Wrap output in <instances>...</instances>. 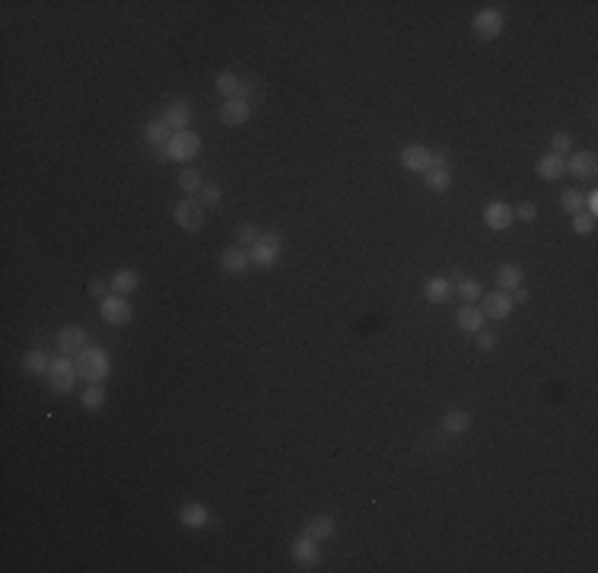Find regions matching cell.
I'll list each match as a JSON object with an SVG mask.
<instances>
[{
  "mask_svg": "<svg viewBox=\"0 0 598 573\" xmlns=\"http://www.w3.org/2000/svg\"><path fill=\"white\" fill-rule=\"evenodd\" d=\"M563 166H567V172L573 175V179H592L598 169V160L592 150H579V153H573L570 160H563Z\"/></svg>",
  "mask_w": 598,
  "mask_h": 573,
  "instance_id": "4fadbf2b",
  "label": "cell"
},
{
  "mask_svg": "<svg viewBox=\"0 0 598 573\" xmlns=\"http://www.w3.org/2000/svg\"><path fill=\"white\" fill-rule=\"evenodd\" d=\"M236 239H239L242 249H251V245H255V239H258V229L251 227V223H242V227L236 229Z\"/></svg>",
  "mask_w": 598,
  "mask_h": 573,
  "instance_id": "e575fe53",
  "label": "cell"
},
{
  "mask_svg": "<svg viewBox=\"0 0 598 573\" xmlns=\"http://www.w3.org/2000/svg\"><path fill=\"white\" fill-rule=\"evenodd\" d=\"M248 118H251L248 99H223V105H220V121H223V125L239 128V125H246Z\"/></svg>",
  "mask_w": 598,
  "mask_h": 573,
  "instance_id": "8fae6325",
  "label": "cell"
},
{
  "mask_svg": "<svg viewBox=\"0 0 598 573\" xmlns=\"http://www.w3.org/2000/svg\"><path fill=\"white\" fill-rule=\"evenodd\" d=\"M144 138H147V143H153V147H162V143H169V138H172V128L166 125V118H153L144 125Z\"/></svg>",
  "mask_w": 598,
  "mask_h": 573,
  "instance_id": "d4e9b609",
  "label": "cell"
},
{
  "mask_svg": "<svg viewBox=\"0 0 598 573\" xmlns=\"http://www.w3.org/2000/svg\"><path fill=\"white\" fill-rule=\"evenodd\" d=\"M48 366H51V357L45 351H29L23 357V370L29 376H48Z\"/></svg>",
  "mask_w": 598,
  "mask_h": 573,
  "instance_id": "484cf974",
  "label": "cell"
},
{
  "mask_svg": "<svg viewBox=\"0 0 598 573\" xmlns=\"http://www.w3.org/2000/svg\"><path fill=\"white\" fill-rule=\"evenodd\" d=\"M99 312L108 325H127L134 319L131 303H127V296H121V293H108L105 299H99Z\"/></svg>",
  "mask_w": 598,
  "mask_h": 573,
  "instance_id": "277c9868",
  "label": "cell"
},
{
  "mask_svg": "<svg viewBox=\"0 0 598 573\" xmlns=\"http://www.w3.org/2000/svg\"><path fill=\"white\" fill-rule=\"evenodd\" d=\"M509 299H513V306L515 303H528V290H525V286H515V290H509Z\"/></svg>",
  "mask_w": 598,
  "mask_h": 573,
  "instance_id": "60d3db41",
  "label": "cell"
},
{
  "mask_svg": "<svg viewBox=\"0 0 598 573\" xmlns=\"http://www.w3.org/2000/svg\"><path fill=\"white\" fill-rule=\"evenodd\" d=\"M303 535L315 538V542H328V538L335 535V520H331V516H315L312 522H305Z\"/></svg>",
  "mask_w": 598,
  "mask_h": 573,
  "instance_id": "cb8c5ba5",
  "label": "cell"
},
{
  "mask_svg": "<svg viewBox=\"0 0 598 573\" xmlns=\"http://www.w3.org/2000/svg\"><path fill=\"white\" fill-rule=\"evenodd\" d=\"M166 125L172 128V134H179V131H188V125H192V108H188V102L185 99H175V102H169L166 105Z\"/></svg>",
  "mask_w": 598,
  "mask_h": 573,
  "instance_id": "2e32d148",
  "label": "cell"
},
{
  "mask_svg": "<svg viewBox=\"0 0 598 573\" xmlns=\"http://www.w3.org/2000/svg\"><path fill=\"white\" fill-rule=\"evenodd\" d=\"M108 286H112V284H102L99 277H96V281H90V293H93L96 299H105V296H108Z\"/></svg>",
  "mask_w": 598,
  "mask_h": 573,
  "instance_id": "ab89813d",
  "label": "cell"
},
{
  "mask_svg": "<svg viewBox=\"0 0 598 573\" xmlns=\"http://www.w3.org/2000/svg\"><path fill=\"white\" fill-rule=\"evenodd\" d=\"M513 220H515L513 207H509L506 201H491L484 207V223L493 229V233H503V229H509V227H513Z\"/></svg>",
  "mask_w": 598,
  "mask_h": 573,
  "instance_id": "7c38bea8",
  "label": "cell"
},
{
  "mask_svg": "<svg viewBox=\"0 0 598 573\" xmlns=\"http://www.w3.org/2000/svg\"><path fill=\"white\" fill-rule=\"evenodd\" d=\"M175 223H179L185 233H198L204 227V204L198 197H182L175 204Z\"/></svg>",
  "mask_w": 598,
  "mask_h": 573,
  "instance_id": "5b68a950",
  "label": "cell"
},
{
  "mask_svg": "<svg viewBox=\"0 0 598 573\" xmlns=\"http://www.w3.org/2000/svg\"><path fill=\"white\" fill-rule=\"evenodd\" d=\"M140 286V274L134 268H118L112 277V290L121 293V296H127V293H134Z\"/></svg>",
  "mask_w": 598,
  "mask_h": 573,
  "instance_id": "603a6c76",
  "label": "cell"
},
{
  "mask_svg": "<svg viewBox=\"0 0 598 573\" xmlns=\"http://www.w3.org/2000/svg\"><path fill=\"white\" fill-rule=\"evenodd\" d=\"M179 188L185 191L188 197H198L201 195V188H204V179H201V172L198 169H192V166H185L179 172Z\"/></svg>",
  "mask_w": 598,
  "mask_h": 573,
  "instance_id": "4316f807",
  "label": "cell"
},
{
  "mask_svg": "<svg viewBox=\"0 0 598 573\" xmlns=\"http://www.w3.org/2000/svg\"><path fill=\"white\" fill-rule=\"evenodd\" d=\"M493 347H497V334H491V331L481 329L478 331V351H493Z\"/></svg>",
  "mask_w": 598,
  "mask_h": 573,
  "instance_id": "74e56055",
  "label": "cell"
},
{
  "mask_svg": "<svg viewBox=\"0 0 598 573\" xmlns=\"http://www.w3.org/2000/svg\"><path fill=\"white\" fill-rule=\"evenodd\" d=\"M401 166H404L407 172H426V169L433 166L430 150L420 147V143H411V147H404V150H401Z\"/></svg>",
  "mask_w": 598,
  "mask_h": 573,
  "instance_id": "9a60e30c",
  "label": "cell"
},
{
  "mask_svg": "<svg viewBox=\"0 0 598 573\" xmlns=\"http://www.w3.org/2000/svg\"><path fill=\"white\" fill-rule=\"evenodd\" d=\"M513 217H519V220H525V223H532L535 217H538V207H535L532 201H522L519 207H513Z\"/></svg>",
  "mask_w": 598,
  "mask_h": 573,
  "instance_id": "d590c367",
  "label": "cell"
},
{
  "mask_svg": "<svg viewBox=\"0 0 598 573\" xmlns=\"http://www.w3.org/2000/svg\"><path fill=\"white\" fill-rule=\"evenodd\" d=\"M248 258L255 268H274L277 258H280V236L274 233V229H268V233H258L255 245L248 249Z\"/></svg>",
  "mask_w": 598,
  "mask_h": 573,
  "instance_id": "7a4b0ae2",
  "label": "cell"
},
{
  "mask_svg": "<svg viewBox=\"0 0 598 573\" xmlns=\"http://www.w3.org/2000/svg\"><path fill=\"white\" fill-rule=\"evenodd\" d=\"M468 427H471V418H468V411H448L446 420H443V430L452 436H461L468 433Z\"/></svg>",
  "mask_w": 598,
  "mask_h": 573,
  "instance_id": "f1b7e54d",
  "label": "cell"
},
{
  "mask_svg": "<svg viewBox=\"0 0 598 573\" xmlns=\"http://www.w3.org/2000/svg\"><path fill=\"white\" fill-rule=\"evenodd\" d=\"M201 204H204V207H214V204H220V188H216V185H204L201 188Z\"/></svg>",
  "mask_w": 598,
  "mask_h": 573,
  "instance_id": "8d00e7d4",
  "label": "cell"
},
{
  "mask_svg": "<svg viewBox=\"0 0 598 573\" xmlns=\"http://www.w3.org/2000/svg\"><path fill=\"white\" fill-rule=\"evenodd\" d=\"M430 160H433L430 169H448V153H446V150H430Z\"/></svg>",
  "mask_w": 598,
  "mask_h": 573,
  "instance_id": "f35d334b",
  "label": "cell"
},
{
  "mask_svg": "<svg viewBox=\"0 0 598 573\" xmlns=\"http://www.w3.org/2000/svg\"><path fill=\"white\" fill-rule=\"evenodd\" d=\"M179 520L185 529H204V525L210 522V513H207V507L204 503H185V507L179 510Z\"/></svg>",
  "mask_w": 598,
  "mask_h": 573,
  "instance_id": "ffe728a7",
  "label": "cell"
},
{
  "mask_svg": "<svg viewBox=\"0 0 598 573\" xmlns=\"http://www.w3.org/2000/svg\"><path fill=\"white\" fill-rule=\"evenodd\" d=\"M251 264L248 258V249H242V245H236V249H223L220 255V268L226 271V274H246Z\"/></svg>",
  "mask_w": 598,
  "mask_h": 573,
  "instance_id": "e0dca14e",
  "label": "cell"
},
{
  "mask_svg": "<svg viewBox=\"0 0 598 573\" xmlns=\"http://www.w3.org/2000/svg\"><path fill=\"white\" fill-rule=\"evenodd\" d=\"M535 172H538L541 182H560L563 175H567V166H563V156L557 153H545L538 160V166H535Z\"/></svg>",
  "mask_w": 598,
  "mask_h": 573,
  "instance_id": "ac0fdd59",
  "label": "cell"
},
{
  "mask_svg": "<svg viewBox=\"0 0 598 573\" xmlns=\"http://www.w3.org/2000/svg\"><path fill=\"white\" fill-rule=\"evenodd\" d=\"M153 156H156V162H169V160H172L169 150H166V143H162V147H153Z\"/></svg>",
  "mask_w": 598,
  "mask_h": 573,
  "instance_id": "b9f144b4",
  "label": "cell"
},
{
  "mask_svg": "<svg viewBox=\"0 0 598 573\" xmlns=\"http://www.w3.org/2000/svg\"><path fill=\"white\" fill-rule=\"evenodd\" d=\"M290 554H293V561L299 564L303 570H315L318 561H322V551H318V542L309 535H299L293 542V548H290Z\"/></svg>",
  "mask_w": 598,
  "mask_h": 573,
  "instance_id": "ba28073f",
  "label": "cell"
},
{
  "mask_svg": "<svg viewBox=\"0 0 598 573\" xmlns=\"http://www.w3.org/2000/svg\"><path fill=\"white\" fill-rule=\"evenodd\" d=\"M455 290H458V296L465 299V303H474V299L481 296V284H478V281H468V277H465V281H461L458 286H455Z\"/></svg>",
  "mask_w": 598,
  "mask_h": 573,
  "instance_id": "836d02e7",
  "label": "cell"
},
{
  "mask_svg": "<svg viewBox=\"0 0 598 573\" xmlns=\"http://www.w3.org/2000/svg\"><path fill=\"white\" fill-rule=\"evenodd\" d=\"M560 207L570 210V214H582V210H586V195H582L579 188H567L560 195Z\"/></svg>",
  "mask_w": 598,
  "mask_h": 573,
  "instance_id": "4dcf8cb0",
  "label": "cell"
},
{
  "mask_svg": "<svg viewBox=\"0 0 598 573\" xmlns=\"http://www.w3.org/2000/svg\"><path fill=\"white\" fill-rule=\"evenodd\" d=\"M86 344V331L80 329V325H64V329L58 331V351L64 353V357H77Z\"/></svg>",
  "mask_w": 598,
  "mask_h": 573,
  "instance_id": "9c48e42d",
  "label": "cell"
},
{
  "mask_svg": "<svg viewBox=\"0 0 598 573\" xmlns=\"http://www.w3.org/2000/svg\"><path fill=\"white\" fill-rule=\"evenodd\" d=\"M493 281H497V286L503 293H509V290H515V286H522V281H525V271H522L519 264H503V268H497Z\"/></svg>",
  "mask_w": 598,
  "mask_h": 573,
  "instance_id": "44dd1931",
  "label": "cell"
},
{
  "mask_svg": "<svg viewBox=\"0 0 598 573\" xmlns=\"http://www.w3.org/2000/svg\"><path fill=\"white\" fill-rule=\"evenodd\" d=\"M595 210H598V195L592 191V195H586V214L595 217Z\"/></svg>",
  "mask_w": 598,
  "mask_h": 573,
  "instance_id": "7bdbcfd3",
  "label": "cell"
},
{
  "mask_svg": "<svg viewBox=\"0 0 598 573\" xmlns=\"http://www.w3.org/2000/svg\"><path fill=\"white\" fill-rule=\"evenodd\" d=\"M455 325H458L461 331L478 334L481 329H484V312H481L474 303H465L458 312H455Z\"/></svg>",
  "mask_w": 598,
  "mask_h": 573,
  "instance_id": "d6986e66",
  "label": "cell"
},
{
  "mask_svg": "<svg viewBox=\"0 0 598 573\" xmlns=\"http://www.w3.org/2000/svg\"><path fill=\"white\" fill-rule=\"evenodd\" d=\"M570 150H573V138H570L567 131H557V134H550V153H557V156H567Z\"/></svg>",
  "mask_w": 598,
  "mask_h": 573,
  "instance_id": "d6a6232c",
  "label": "cell"
},
{
  "mask_svg": "<svg viewBox=\"0 0 598 573\" xmlns=\"http://www.w3.org/2000/svg\"><path fill=\"white\" fill-rule=\"evenodd\" d=\"M80 405H83L86 411H102V408H105V388H102V386L83 388V395H80Z\"/></svg>",
  "mask_w": 598,
  "mask_h": 573,
  "instance_id": "f546056e",
  "label": "cell"
},
{
  "mask_svg": "<svg viewBox=\"0 0 598 573\" xmlns=\"http://www.w3.org/2000/svg\"><path fill=\"white\" fill-rule=\"evenodd\" d=\"M73 363H77V373L80 379H86L90 386H102L105 376L112 373V360H108V353L102 351V347H83V351L73 357Z\"/></svg>",
  "mask_w": 598,
  "mask_h": 573,
  "instance_id": "6da1fadb",
  "label": "cell"
},
{
  "mask_svg": "<svg viewBox=\"0 0 598 573\" xmlns=\"http://www.w3.org/2000/svg\"><path fill=\"white\" fill-rule=\"evenodd\" d=\"M424 296H426V303H433V306H443L448 296H452V284L446 281V277H430L424 286Z\"/></svg>",
  "mask_w": 598,
  "mask_h": 573,
  "instance_id": "7402d4cb",
  "label": "cell"
},
{
  "mask_svg": "<svg viewBox=\"0 0 598 573\" xmlns=\"http://www.w3.org/2000/svg\"><path fill=\"white\" fill-rule=\"evenodd\" d=\"M446 281H448V284H461V281H465V274H461V271L455 268V271H452V277H446Z\"/></svg>",
  "mask_w": 598,
  "mask_h": 573,
  "instance_id": "ee69618b",
  "label": "cell"
},
{
  "mask_svg": "<svg viewBox=\"0 0 598 573\" xmlns=\"http://www.w3.org/2000/svg\"><path fill=\"white\" fill-rule=\"evenodd\" d=\"M503 26H506V16H503L500 10H481L478 16L471 19V29H474V36L478 38H484V42H491V38H497L500 32H503Z\"/></svg>",
  "mask_w": 598,
  "mask_h": 573,
  "instance_id": "8992f818",
  "label": "cell"
},
{
  "mask_svg": "<svg viewBox=\"0 0 598 573\" xmlns=\"http://www.w3.org/2000/svg\"><path fill=\"white\" fill-rule=\"evenodd\" d=\"M573 233L576 236H592L595 233V217L592 214H573Z\"/></svg>",
  "mask_w": 598,
  "mask_h": 573,
  "instance_id": "1f68e13d",
  "label": "cell"
},
{
  "mask_svg": "<svg viewBox=\"0 0 598 573\" xmlns=\"http://www.w3.org/2000/svg\"><path fill=\"white\" fill-rule=\"evenodd\" d=\"M426 188L433 191V195H443V191L452 185V169H426Z\"/></svg>",
  "mask_w": 598,
  "mask_h": 573,
  "instance_id": "83f0119b",
  "label": "cell"
},
{
  "mask_svg": "<svg viewBox=\"0 0 598 573\" xmlns=\"http://www.w3.org/2000/svg\"><path fill=\"white\" fill-rule=\"evenodd\" d=\"M216 93H220L223 99H248L251 86L242 83L233 71H220V73H216Z\"/></svg>",
  "mask_w": 598,
  "mask_h": 573,
  "instance_id": "5bb4252c",
  "label": "cell"
},
{
  "mask_svg": "<svg viewBox=\"0 0 598 573\" xmlns=\"http://www.w3.org/2000/svg\"><path fill=\"white\" fill-rule=\"evenodd\" d=\"M481 312H484V319L503 322V319L513 312V299H509V293L493 290V293H487V296H484V303H481Z\"/></svg>",
  "mask_w": 598,
  "mask_h": 573,
  "instance_id": "30bf717a",
  "label": "cell"
},
{
  "mask_svg": "<svg viewBox=\"0 0 598 573\" xmlns=\"http://www.w3.org/2000/svg\"><path fill=\"white\" fill-rule=\"evenodd\" d=\"M166 150H169V156L172 160H194V156L201 153V138L194 131H179V134H172L166 143Z\"/></svg>",
  "mask_w": 598,
  "mask_h": 573,
  "instance_id": "52a82bcc",
  "label": "cell"
},
{
  "mask_svg": "<svg viewBox=\"0 0 598 573\" xmlns=\"http://www.w3.org/2000/svg\"><path fill=\"white\" fill-rule=\"evenodd\" d=\"M77 363H73V357H64V353H61V357H54L51 360V366H48V382H51V388L54 392H70L73 388V382H77Z\"/></svg>",
  "mask_w": 598,
  "mask_h": 573,
  "instance_id": "3957f363",
  "label": "cell"
}]
</instances>
